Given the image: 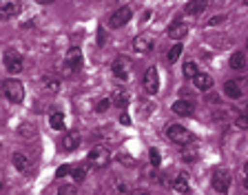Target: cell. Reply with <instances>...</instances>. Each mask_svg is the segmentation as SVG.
Here are the masks:
<instances>
[{"instance_id": "6da1fadb", "label": "cell", "mask_w": 248, "mask_h": 195, "mask_svg": "<svg viewBox=\"0 0 248 195\" xmlns=\"http://www.w3.org/2000/svg\"><path fill=\"white\" fill-rule=\"evenodd\" d=\"M166 135H169L170 142L180 144V146H186V144L193 142V133L186 127H182V124H170V127L166 129Z\"/></svg>"}, {"instance_id": "7a4b0ae2", "label": "cell", "mask_w": 248, "mask_h": 195, "mask_svg": "<svg viewBox=\"0 0 248 195\" xmlns=\"http://www.w3.org/2000/svg\"><path fill=\"white\" fill-rule=\"evenodd\" d=\"M2 93L9 102H18L20 104L25 100V87H22L20 80H5L2 82Z\"/></svg>"}, {"instance_id": "3957f363", "label": "cell", "mask_w": 248, "mask_h": 195, "mask_svg": "<svg viewBox=\"0 0 248 195\" xmlns=\"http://www.w3.org/2000/svg\"><path fill=\"white\" fill-rule=\"evenodd\" d=\"M2 60H5V69L11 73V76L20 73L22 67H25V65H22V53L18 51V49H7Z\"/></svg>"}, {"instance_id": "277c9868", "label": "cell", "mask_w": 248, "mask_h": 195, "mask_svg": "<svg viewBox=\"0 0 248 195\" xmlns=\"http://www.w3.org/2000/svg\"><path fill=\"white\" fill-rule=\"evenodd\" d=\"M89 166L93 169H100V166H107L108 162V149L107 146H95L93 151H89Z\"/></svg>"}, {"instance_id": "5b68a950", "label": "cell", "mask_w": 248, "mask_h": 195, "mask_svg": "<svg viewBox=\"0 0 248 195\" xmlns=\"http://www.w3.org/2000/svg\"><path fill=\"white\" fill-rule=\"evenodd\" d=\"M131 16H133L131 7H120V9H115L113 14H111V18H108V25L113 27V29H120V27H124L126 22L131 20Z\"/></svg>"}, {"instance_id": "8992f818", "label": "cell", "mask_w": 248, "mask_h": 195, "mask_svg": "<svg viewBox=\"0 0 248 195\" xmlns=\"http://www.w3.org/2000/svg\"><path fill=\"white\" fill-rule=\"evenodd\" d=\"M213 189L217 191V193H226L228 186H231V173H228L226 169H217L215 173H213Z\"/></svg>"}, {"instance_id": "52a82bcc", "label": "cell", "mask_w": 248, "mask_h": 195, "mask_svg": "<svg viewBox=\"0 0 248 195\" xmlns=\"http://www.w3.org/2000/svg\"><path fill=\"white\" fill-rule=\"evenodd\" d=\"M142 82H144V89L151 93V96L160 91V76H157V69H155V67H149V69H146L144 80H142Z\"/></svg>"}, {"instance_id": "ba28073f", "label": "cell", "mask_w": 248, "mask_h": 195, "mask_svg": "<svg viewBox=\"0 0 248 195\" xmlns=\"http://www.w3.org/2000/svg\"><path fill=\"white\" fill-rule=\"evenodd\" d=\"M64 65H67V71H78L82 67V51L78 47H71L67 51V58H64Z\"/></svg>"}, {"instance_id": "9c48e42d", "label": "cell", "mask_w": 248, "mask_h": 195, "mask_svg": "<svg viewBox=\"0 0 248 195\" xmlns=\"http://www.w3.org/2000/svg\"><path fill=\"white\" fill-rule=\"evenodd\" d=\"M153 47H155V38L151 33H142V36H138L133 40V49L138 53H149L153 51Z\"/></svg>"}, {"instance_id": "30bf717a", "label": "cell", "mask_w": 248, "mask_h": 195, "mask_svg": "<svg viewBox=\"0 0 248 195\" xmlns=\"http://www.w3.org/2000/svg\"><path fill=\"white\" fill-rule=\"evenodd\" d=\"M22 9V2L20 0H0V14L2 18H14L18 16Z\"/></svg>"}, {"instance_id": "8fae6325", "label": "cell", "mask_w": 248, "mask_h": 195, "mask_svg": "<svg viewBox=\"0 0 248 195\" xmlns=\"http://www.w3.org/2000/svg\"><path fill=\"white\" fill-rule=\"evenodd\" d=\"M113 76L118 78L120 82H124V80L129 78V60H126V58L118 56L113 60Z\"/></svg>"}, {"instance_id": "7c38bea8", "label": "cell", "mask_w": 248, "mask_h": 195, "mask_svg": "<svg viewBox=\"0 0 248 195\" xmlns=\"http://www.w3.org/2000/svg\"><path fill=\"white\" fill-rule=\"evenodd\" d=\"M186 33H188V25H186V22H180V20L173 22V25L169 27V31H166V36H169L170 40H177V42H180Z\"/></svg>"}, {"instance_id": "4fadbf2b", "label": "cell", "mask_w": 248, "mask_h": 195, "mask_svg": "<svg viewBox=\"0 0 248 195\" xmlns=\"http://www.w3.org/2000/svg\"><path fill=\"white\" fill-rule=\"evenodd\" d=\"M11 162H14V166L20 171V173H29V171H31V160L27 158L25 153H14Z\"/></svg>"}, {"instance_id": "5bb4252c", "label": "cell", "mask_w": 248, "mask_h": 195, "mask_svg": "<svg viewBox=\"0 0 248 195\" xmlns=\"http://www.w3.org/2000/svg\"><path fill=\"white\" fill-rule=\"evenodd\" d=\"M206 7H208L206 0H188V2H186V7H184V11L188 16H200L202 11L206 9Z\"/></svg>"}, {"instance_id": "9a60e30c", "label": "cell", "mask_w": 248, "mask_h": 195, "mask_svg": "<svg viewBox=\"0 0 248 195\" xmlns=\"http://www.w3.org/2000/svg\"><path fill=\"white\" fill-rule=\"evenodd\" d=\"M170 109H173V113H177V115H191L193 102L191 100H177V102L170 104Z\"/></svg>"}, {"instance_id": "2e32d148", "label": "cell", "mask_w": 248, "mask_h": 195, "mask_svg": "<svg viewBox=\"0 0 248 195\" xmlns=\"http://www.w3.org/2000/svg\"><path fill=\"white\" fill-rule=\"evenodd\" d=\"M193 82H195V87L200 89V91H208V89H213V78L208 76V73H197L195 78H193Z\"/></svg>"}, {"instance_id": "e0dca14e", "label": "cell", "mask_w": 248, "mask_h": 195, "mask_svg": "<svg viewBox=\"0 0 248 195\" xmlns=\"http://www.w3.org/2000/svg\"><path fill=\"white\" fill-rule=\"evenodd\" d=\"M111 102H113L115 107L124 109V107H126V104H129V93H126V91H122V89H115V91L111 93Z\"/></svg>"}, {"instance_id": "ac0fdd59", "label": "cell", "mask_w": 248, "mask_h": 195, "mask_svg": "<svg viewBox=\"0 0 248 195\" xmlns=\"http://www.w3.org/2000/svg\"><path fill=\"white\" fill-rule=\"evenodd\" d=\"M42 87L49 93H58L60 91V80L56 76H42Z\"/></svg>"}, {"instance_id": "d6986e66", "label": "cell", "mask_w": 248, "mask_h": 195, "mask_svg": "<svg viewBox=\"0 0 248 195\" xmlns=\"http://www.w3.org/2000/svg\"><path fill=\"white\" fill-rule=\"evenodd\" d=\"M224 93H226L231 100H239V98H242V89L237 87V82H235V80H228V82L224 84Z\"/></svg>"}, {"instance_id": "ffe728a7", "label": "cell", "mask_w": 248, "mask_h": 195, "mask_svg": "<svg viewBox=\"0 0 248 195\" xmlns=\"http://www.w3.org/2000/svg\"><path fill=\"white\" fill-rule=\"evenodd\" d=\"M62 146H64V151H76L78 146H80V135L78 133H67L64 135V140H62Z\"/></svg>"}, {"instance_id": "44dd1931", "label": "cell", "mask_w": 248, "mask_h": 195, "mask_svg": "<svg viewBox=\"0 0 248 195\" xmlns=\"http://www.w3.org/2000/svg\"><path fill=\"white\" fill-rule=\"evenodd\" d=\"M244 67H246V53L235 51L231 56V69H235V71H242Z\"/></svg>"}, {"instance_id": "7402d4cb", "label": "cell", "mask_w": 248, "mask_h": 195, "mask_svg": "<svg viewBox=\"0 0 248 195\" xmlns=\"http://www.w3.org/2000/svg\"><path fill=\"white\" fill-rule=\"evenodd\" d=\"M49 124H51L56 131H62V129H64V115H62L60 111H53L51 118H49Z\"/></svg>"}, {"instance_id": "603a6c76", "label": "cell", "mask_w": 248, "mask_h": 195, "mask_svg": "<svg viewBox=\"0 0 248 195\" xmlns=\"http://www.w3.org/2000/svg\"><path fill=\"white\" fill-rule=\"evenodd\" d=\"M173 191H177V193H186V191H188V182H186V175H177L175 180H173Z\"/></svg>"}, {"instance_id": "cb8c5ba5", "label": "cell", "mask_w": 248, "mask_h": 195, "mask_svg": "<svg viewBox=\"0 0 248 195\" xmlns=\"http://www.w3.org/2000/svg\"><path fill=\"white\" fill-rule=\"evenodd\" d=\"M18 133H20L22 138H31V135H36V127L29 122H22V124H18Z\"/></svg>"}, {"instance_id": "d4e9b609", "label": "cell", "mask_w": 248, "mask_h": 195, "mask_svg": "<svg viewBox=\"0 0 248 195\" xmlns=\"http://www.w3.org/2000/svg\"><path fill=\"white\" fill-rule=\"evenodd\" d=\"M182 51H184V45H173L170 47V51H169V62H177V58L182 56Z\"/></svg>"}, {"instance_id": "484cf974", "label": "cell", "mask_w": 248, "mask_h": 195, "mask_svg": "<svg viewBox=\"0 0 248 195\" xmlns=\"http://www.w3.org/2000/svg\"><path fill=\"white\" fill-rule=\"evenodd\" d=\"M197 73H200V69H197L195 62H193V60L184 62V76H186V78H195Z\"/></svg>"}, {"instance_id": "4316f807", "label": "cell", "mask_w": 248, "mask_h": 195, "mask_svg": "<svg viewBox=\"0 0 248 195\" xmlns=\"http://www.w3.org/2000/svg\"><path fill=\"white\" fill-rule=\"evenodd\" d=\"M73 169H76V166H71V164H62L60 169L56 171V178H58V180H60V178H64V175L73 173Z\"/></svg>"}, {"instance_id": "83f0119b", "label": "cell", "mask_w": 248, "mask_h": 195, "mask_svg": "<svg viewBox=\"0 0 248 195\" xmlns=\"http://www.w3.org/2000/svg\"><path fill=\"white\" fill-rule=\"evenodd\" d=\"M149 158H151V164H153L155 169H157V166H160V162H162L160 151H157V149H151V151H149Z\"/></svg>"}, {"instance_id": "f1b7e54d", "label": "cell", "mask_w": 248, "mask_h": 195, "mask_svg": "<svg viewBox=\"0 0 248 195\" xmlns=\"http://www.w3.org/2000/svg\"><path fill=\"white\" fill-rule=\"evenodd\" d=\"M58 195H78V189L73 184H67V186H60L58 189Z\"/></svg>"}, {"instance_id": "f546056e", "label": "cell", "mask_w": 248, "mask_h": 195, "mask_svg": "<svg viewBox=\"0 0 248 195\" xmlns=\"http://www.w3.org/2000/svg\"><path fill=\"white\" fill-rule=\"evenodd\" d=\"M73 178H76V182H82L84 178H87V169H84V166H76V169H73Z\"/></svg>"}, {"instance_id": "4dcf8cb0", "label": "cell", "mask_w": 248, "mask_h": 195, "mask_svg": "<svg viewBox=\"0 0 248 195\" xmlns=\"http://www.w3.org/2000/svg\"><path fill=\"white\" fill-rule=\"evenodd\" d=\"M222 22H226V16H213V18H208L206 27H217V25H222Z\"/></svg>"}, {"instance_id": "1f68e13d", "label": "cell", "mask_w": 248, "mask_h": 195, "mask_svg": "<svg viewBox=\"0 0 248 195\" xmlns=\"http://www.w3.org/2000/svg\"><path fill=\"white\" fill-rule=\"evenodd\" d=\"M111 104H113V102H111L108 98H102V100H100V102H98V107H95V109H98V111L102 113V111H107V109L111 107Z\"/></svg>"}, {"instance_id": "d6a6232c", "label": "cell", "mask_w": 248, "mask_h": 195, "mask_svg": "<svg viewBox=\"0 0 248 195\" xmlns=\"http://www.w3.org/2000/svg\"><path fill=\"white\" fill-rule=\"evenodd\" d=\"M120 162H122V164H126V166H133L135 164V160L131 158V155H126V153H120Z\"/></svg>"}, {"instance_id": "836d02e7", "label": "cell", "mask_w": 248, "mask_h": 195, "mask_svg": "<svg viewBox=\"0 0 248 195\" xmlns=\"http://www.w3.org/2000/svg\"><path fill=\"white\" fill-rule=\"evenodd\" d=\"M237 129H248V113H244V115H239L237 118Z\"/></svg>"}, {"instance_id": "e575fe53", "label": "cell", "mask_w": 248, "mask_h": 195, "mask_svg": "<svg viewBox=\"0 0 248 195\" xmlns=\"http://www.w3.org/2000/svg\"><path fill=\"white\" fill-rule=\"evenodd\" d=\"M115 191H118V193H124V195H126V193H129V186H126V184H124V182H115Z\"/></svg>"}, {"instance_id": "d590c367", "label": "cell", "mask_w": 248, "mask_h": 195, "mask_svg": "<svg viewBox=\"0 0 248 195\" xmlns=\"http://www.w3.org/2000/svg\"><path fill=\"white\" fill-rule=\"evenodd\" d=\"M120 122H122V124H126V127H129V124H131V118H129V115H126V113H122V115H120Z\"/></svg>"}, {"instance_id": "8d00e7d4", "label": "cell", "mask_w": 248, "mask_h": 195, "mask_svg": "<svg viewBox=\"0 0 248 195\" xmlns=\"http://www.w3.org/2000/svg\"><path fill=\"white\" fill-rule=\"evenodd\" d=\"M131 195H149V191H144V189H138V191H133Z\"/></svg>"}, {"instance_id": "74e56055", "label": "cell", "mask_w": 248, "mask_h": 195, "mask_svg": "<svg viewBox=\"0 0 248 195\" xmlns=\"http://www.w3.org/2000/svg\"><path fill=\"white\" fill-rule=\"evenodd\" d=\"M40 5H49V2H53V0H38Z\"/></svg>"}, {"instance_id": "f35d334b", "label": "cell", "mask_w": 248, "mask_h": 195, "mask_svg": "<svg viewBox=\"0 0 248 195\" xmlns=\"http://www.w3.org/2000/svg\"><path fill=\"white\" fill-rule=\"evenodd\" d=\"M244 186H246V191H248V175L244 178Z\"/></svg>"}, {"instance_id": "ab89813d", "label": "cell", "mask_w": 248, "mask_h": 195, "mask_svg": "<svg viewBox=\"0 0 248 195\" xmlns=\"http://www.w3.org/2000/svg\"><path fill=\"white\" fill-rule=\"evenodd\" d=\"M244 169H246V175H248V162H246V166H244Z\"/></svg>"}, {"instance_id": "60d3db41", "label": "cell", "mask_w": 248, "mask_h": 195, "mask_svg": "<svg viewBox=\"0 0 248 195\" xmlns=\"http://www.w3.org/2000/svg\"><path fill=\"white\" fill-rule=\"evenodd\" d=\"M244 113H248V104H246V109H244Z\"/></svg>"}, {"instance_id": "b9f144b4", "label": "cell", "mask_w": 248, "mask_h": 195, "mask_svg": "<svg viewBox=\"0 0 248 195\" xmlns=\"http://www.w3.org/2000/svg\"><path fill=\"white\" fill-rule=\"evenodd\" d=\"M244 5H246V7H248V0H244Z\"/></svg>"}]
</instances>
